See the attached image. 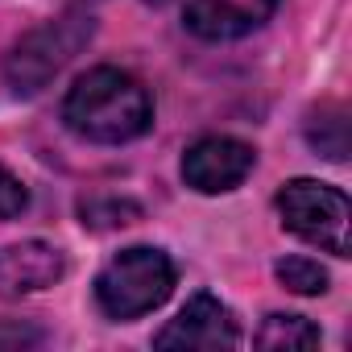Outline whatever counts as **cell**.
Masks as SVG:
<instances>
[{
	"instance_id": "8",
	"label": "cell",
	"mask_w": 352,
	"mask_h": 352,
	"mask_svg": "<svg viewBox=\"0 0 352 352\" xmlns=\"http://www.w3.org/2000/svg\"><path fill=\"white\" fill-rule=\"evenodd\" d=\"M63 253L46 241H21L0 249V294L17 298V294H34L46 290L63 278Z\"/></svg>"
},
{
	"instance_id": "10",
	"label": "cell",
	"mask_w": 352,
	"mask_h": 352,
	"mask_svg": "<svg viewBox=\"0 0 352 352\" xmlns=\"http://www.w3.org/2000/svg\"><path fill=\"white\" fill-rule=\"evenodd\" d=\"M319 344V327L302 315H270L257 331V348H286V352H298V348H315Z\"/></svg>"
},
{
	"instance_id": "5",
	"label": "cell",
	"mask_w": 352,
	"mask_h": 352,
	"mask_svg": "<svg viewBox=\"0 0 352 352\" xmlns=\"http://www.w3.org/2000/svg\"><path fill=\"white\" fill-rule=\"evenodd\" d=\"M257 153L236 141V137H204L187 149L183 157V179L187 187L204 191V195H220V191H232L249 179Z\"/></svg>"
},
{
	"instance_id": "4",
	"label": "cell",
	"mask_w": 352,
	"mask_h": 352,
	"mask_svg": "<svg viewBox=\"0 0 352 352\" xmlns=\"http://www.w3.org/2000/svg\"><path fill=\"white\" fill-rule=\"evenodd\" d=\"M278 212L294 236L327 249L331 257H348V195L340 187L294 179L278 191Z\"/></svg>"
},
{
	"instance_id": "7",
	"label": "cell",
	"mask_w": 352,
	"mask_h": 352,
	"mask_svg": "<svg viewBox=\"0 0 352 352\" xmlns=\"http://www.w3.org/2000/svg\"><path fill=\"white\" fill-rule=\"evenodd\" d=\"M274 9L278 0H187V30L208 42H228L265 25Z\"/></svg>"
},
{
	"instance_id": "14",
	"label": "cell",
	"mask_w": 352,
	"mask_h": 352,
	"mask_svg": "<svg viewBox=\"0 0 352 352\" xmlns=\"http://www.w3.org/2000/svg\"><path fill=\"white\" fill-rule=\"evenodd\" d=\"M149 5H166V0H149Z\"/></svg>"
},
{
	"instance_id": "9",
	"label": "cell",
	"mask_w": 352,
	"mask_h": 352,
	"mask_svg": "<svg viewBox=\"0 0 352 352\" xmlns=\"http://www.w3.org/2000/svg\"><path fill=\"white\" fill-rule=\"evenodd\" d=\"M307 141L311 149H319L331 162L348 157V112L340 104H319L307 120Z\"/></svg>"
},
{
	"instance_id": "1",
	"label": "cell",
	"mask_w": 352,
	"mask_h": 352,
	"mask_svg": "<svg viewBox=\"0 0 352 352\" xmlns=\"http://www.w3.org/2000/svg\"><path fill=\"white\" fill-rule=\"evenodd\" d=\"M63 120L71 133H79L87 141L120 145L149 129L153 104H149V91L133 75H124L116 67H96L71 87V96L63 104Z\"/></svg>"
},
{
	"instance_id": "13",
	"label": "cell",
	"mask_w": 352,
	"mask_h": 352,
	"mask_svg": "<svg viewBox=\"0 0 352 352\" xmlns=\"http://www.w3.org/2000/svg\"><path fill=\"white\" fill-rule=\"evenodd\" d=\"M25 208V187L13 179V174L0 166V220H9V216H17Z\"/></svg>"
},
{
	"instance_id": "12",
	"label": "cell",
	"mask_w": 352,
	"mask_h": 352,
	"mask_svg": "<svg viewBox=\"0 0 352 352\" xmlns=\"http://www.w3.org/2000/svg\"><path fill=\"white\" fill-rule=\"evenodd\" d=\"M79 212H83V224H91V228H116V224H133L141 216V208L124 204V199H91Z\"/></svg>"
},
{
	"instance_id": "11",
	"label": "cell",
	"mask_w": 352,
	"mask_h": 352,
	"mask_svg": "<svg viewBox=\"0 0 352 352\" xmlns=\"http://www.w3.org/2000/svg\"><path fill=\"white\" fill-rule=\"evenodd\" d=\"M278 282L294 294H323L327 290V270L307 257H286L278 261Z\"/></svg>"
},
{
	"instance_id": "2",
	"label": "cell",
	"mask_w": 352,
	"mask_h": 352,
	"mask_svg": "<svg viewBox=\"0 0 352 352\" xmlns=\"http://www.w3.org/2000/svg\"><path fill=\"white\" fill-rule=\"evenodd\" d=\"M91 34H96L91 9H87V5H71L63 17H54L50 25H42V30H34L30 38H21L17 50H13L9 63H5V75H9L13 91H21V96L42 91V87L87 46Z\"/></svg>"
},
{
	"instance_id": "3",
	"label": "cell",
	"mask_w": 352,
	"mask_h": 352,
	"mask_svg": "<svg viewBox=\"0 0 352 352\" xmlns=\"http://www.w3.org/2000/svg\"><path fill=\"white\" fill-rule=\"evenodd\" d=\"M174 290V265L162 249H124L96 278V298L112 319H137L162 307Z\"/></svg>"
},
{
	"instance_id": "6",
	"label": "cell",
	"mask_w": 352,
	"mask_h": 352,
	"mask_svg": "<svg viewBox=\"0 0 352 352\" xmlns=\"http://www.w3.org/2000/svg\"><path fill=\"white\" fill-rule=\"evenodd\" d=\"M241 331L236 319L228 315L224 302H216L212 294H195L179 315H174L162 331H157V348H236Z\"/></svg>"
}]
</instances>
